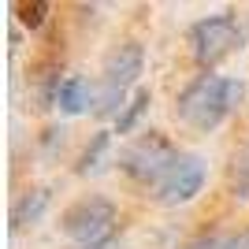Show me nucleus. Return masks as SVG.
<instances>
[{
  "mask_svg": "<svg viewBox=\"0 0 249 249\" xmlns=\"http://www.w3.org/2000/svg\"><path fill=\"white\" fill-rule=\"evenodd\" d=\"M246 101V82L227 74H197L194 82L175 97V115L194 134H212L223 126Z\"/></svg>",
  "mask_w": 249,
  "mask_h": 249,
  "instance_id": "f257e3e1",
  "label": "nucleus"
},
{
  "mask_svg": "<svg viewBox=\"0 0 249 249\" xmlns=\"http://www.w3.org/2000/svg\"><path fill=\"white\" fill-rule=\"evenodd\" d=\"M145 71V49L138 41H123L119 49L108 52V60L101 67V82H97V108L101 119H119L123 108L130 104V89L138 86ZM142 89V86H138Z\"/></svg>",
  "mask_w": 249,
  "mask_h": 249,
  "instance_id": "f03ea898",
  "label": "nucleus"
},
{
  "mask_svg": "<svg viewBox=\"0 0 249 249\" xmlns=\"http://www.w3.org/2000/svg\"><path fill=\"white\" fill-rule=\"evenodd\" d=\"M178 160V149L167 142L164 134H156V130H145V134H138L134 142H126L115 156V164L123 171L130 182L138 186H145L149 194L156 190V182L167 175V167Z\"/></svg>",
  "mask_w": 249,
  "mask_h": 249,
  "instance_id": "7ed1b4c3",
  "label": "nucleus"
},
{
  "mask_svg": "<svg viewBox=\"0 0 249 249\" xmlns=\"http://www.w3.org/2000/svg\"><path fill=\"white\" fill-rule=\"evenodd\" d=\"M115 201L101 197V194H89V197H78L74 205L63 208L60 216V231L63 238H71L78 249H93L101 242H112L115 234Z\"/></svg>",
  "mask_w": 249,
  "mask_h": 249,
  "instance_id": "20e7f679",
  "label": "nucleus"
},
{
  "mask_svg": "<svg viewBox=\"0 0 249 249\" xmlns=\"http://www.w3.org/2000/svg\"><path fill=\"white\" fill-rule=\"evenodd\" d=\"M190 41V56L197 67H216L246 45V26L238 22V15L231 11H219V15H208V19H197L186 34Z\"/></svg>",
  "mask_w": 249,
  "mask_h": 249,
  "instance_id": "39448f33",
  "label": "nucleus"
},
{
  "mask_svg": "<svg viewBox=\"0 0 249 249\" xmlns=\"http://www.w3.org/2000/svg\"><path fill=\"white\" fill-rule=\"evenodd\" d=\"M208 178V164L201 153H178V160L171 167H167V175L156 182L153 197L160 201V205L175 208V205H190V201L201 194V186H205Z\"/></svg>",
  "mask_w": 249,
  "mask_h": 249,
  "instance_id": "423d86ee",
  "label": "nucleus"
},
{
  "mask_svg": "<svg viewBox=\"0 0 249 249\" xmlns=\"http://www.w3.org/2000/svg\"><path fill=\"white\" fill-rule=\"evenodd\" d=\"M89 104L97 108V86L86 74H67L60 86V97H56V108L63 115H82L89 112Z\"/></svg>",
  "mask_w": 249,
  "mask_h": 249,
  "instance_id": "0eeeda50",
  "label": "nucleus"
},
{
  "mask_svg": "<svg viewBox=\"0 0 249 249\" xmlns=\"http://www.w3.org/2000/svg\"><path fill=\"white\" fill-rule=\"evenodd\" d=\"M49 201H52V194H49V186H37V190H26L15 205H11V227L15 231H22V227H34L37 219L45 216V208H49Z\"/></svg>",
  "mask_w": 249,
  "mask_h": 249,
  "instance_id": "6e6552de",
  "label": "nucleus"
},
{
  "mask_svg": "<svg viewBox=\"0 0 249 249\" xmlns=\"http://www.w3.org/2000/svg\"><path fill=\"white\" fill-rule=\"evenodd\" d=\"M112 145H115V130H97L93 138H89V145L82 149V156H78V175H89V171H97V167L112 156Z\"/></svg>",
  "mask_w": 249,
  "mask_h": 249,
  "instance_id": "1a4fd4ad",
  "label": "nucleus"
},
{
  "mask_svg": "<svg viewBox=\"0 0 249 249\" xmlns=\"http://www.w3.org/2000/svg\"><path fill=\"white\" fill-rule=\"evenodd\" d=\"M149 104H153V89H134V97H130V104L123 108V115L115 119V134L119 138H130L142 126V119H145V112H149Z\"/></svg>",
  "mask_w": 249,
  "mask_h": 249,
  "instance_id": "9d476101",
  "label": "nucleus"
},
{
  "mask_svg": "<svg viewBox=\"0 0 249 249\" xmlns=\"http://www.w3.org/2000/svg\"><path fill=\"white\" fill-rule=\"evenodd\" d=\"M227 186H231V197L234 201L249 205V145L242 153H234V160L227 167Z\"/></svg>",
  "mask_w": 249,
  "mask_h": 249,
  "instance_id": "9b49d317",
  "label": "nucleus"
},
{
  "mask_svg": "<svg viewBox=\"0 0 249 249\" xmlns=\"http://www.w3.org/2000/svg\"><path fill=\"white\" fill-rule=\"evenodd\" d=\"M15 15H19L22 26H30V30H41V26H45V15H49V4H45V0L19 4V8H15Z\"/></svg>",
  "mask_w": 249,
  "mask_h": 249,
  "instance_id": "f8f14e48",
  "label": "nucleus"
},
{
  "mask_svg": "<svg viewBox=\"0 0 249 249\" xmlns=\"http://www.w3.org/2000/svg\"><path fill=\"white\" fill-rule=\"evenodd\" d=\"M223 246H227V242L219 238V234H208L205 231V234H197V238H190L182 249H223Z\"/></svg>",
  "mask_w": 249,
  "mask_h": 249,
  "instance_id": "ddd939ff",
  "label": "nucleus"
},
{
  "mask_svg": "<svg viewBox=\"0 0 249 249\" xmlns=\"http://www.w3.org/2000/svg\"><path fill=\"white\" fill-rule=\"evenodd\" d=\"M223 249H249V227L238 231L234 238H227V246H223Z\"/></svg>",
  "mask_w": 249,
  "mask_h": 249,
  "instance_id": "4468645a",
  "label": "nucleus"
}]
</instances>
